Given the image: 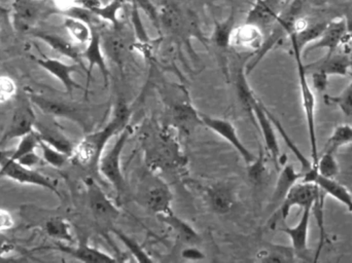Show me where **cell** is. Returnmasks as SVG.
I'll list each match as a JSON object with an SVG mask.
<instances>
[{
  "instance_id": "6da1fadb",
  "label": "cell",
  "mask_w": 352,
  "mask_h": 263,
  "mask_svg": "<svg viewBox=\"0 0 352 263\" xmlns=\"http://www.w3.org/2000/svg\"><path fill=\"white\" fill-rule=\"evenodd\" d=\"M131 111L123 100L118 103L113 117L98 131L89 132L74 147L70 161L85 169H98V163L111 139L129 126Z\"/></svg>"
},
{
  "instance_id": "7a4b0ae2",
  "label": "cell",
  "mask_w": 352,
  "mask_h": 263,
  "mask_svg": "<svg viewBox=\"0 0 352 263\" xmlns=\"http://www.w3.org/2000/svg\"><path fill=\"white\" fill-rule=\"evenodd\" d=\"M134 200L138 205L158 216L173 211L170 187L158 174L153 171L142 174L136 186Z\"/></svg>"
},
{
  "instance_id": "3957f363",
  "label": "cell",
  "mask_w": 352,
  "mask_h": 263,
  "mask_svg": "<svg viewBox=\"0 0 352 263\" xmlns=\"http://www.w3.org/2000/svg\"><path fill=\"white\" fill-rule=\"evenodd\" d=\"M131 128L128 126L116 139L115 143L111 148L103 152L102 157L99 159L98 172L109 182L118 196H122L126 192V180L122 171V155L124 148L131 136Z\"/></svg>"
},
{
  "instance_id": "277c9868",
  "label": "cell",
  "mask_w": 352,
  "mask_h": 263,
  "mask_svg": "<svg viewBox=\"0 0 352 263\" xmlns=\"http://www.w3.org/2000/svg\"><path fill=\"white\" fill-rule=\"evenodd\" d=\"M296 65H297L298 76H299L300 95H301L302 107L305 115L306 125H307L308 138L311 147V161L314 165L318 163L320 151L318 146V135H316V99L314 90L308 82L304 63L302 61V51L296 45H292Z\"/></svg>"
},
{
  "instance_id": "5b68a950",
  "label": "cell",
  "mask_w": 352,
  "mask_h": 263,
  "mask_svg": "<svg viewBox=\"0 0 352 263\" xmlns=\"http://www.w3.org/2000/svg\"><path fill=\"white\" fill-rule=\"evenodd\" d=\"M324 194L326 192L318 184L305 181L297 182L287 192L280 206L277 208L276 213L272 217L273 220H270L271 225H276L279 219L285 220L295 207L302 209L308 207L312 208L316 201Z\"/></svg>"
},
{
  "instance_id": "8992f818",
  "label": "cell",
  "mask_w": 352,
  "mask_h": 263,
  "mask_svg": "<svg viewBox=\"0 0 352 263\" xmlns=\"http://www.w3.org/2000/svg\"><path fill=\"white\" fill-rule=\"evenodd\" d=\"M0 178H8L12 181L28 185L39 186L59 194L57 188L50 178L45 177L39 172L26 167L19 161H14L8 152L0 150Z\"/></svg>"
},
{
  "instance_id": "52a82bcc",
  "label": "cell",
  "mask_w": 352,
  "mask_h": 263,
  "mask_svg": "<svg viewBox=\"0 0 352 263\" xmlns=\"http://www.w3.org/2000/svg\"><path fill=\"white\" fill-rule=\"evenodd\" d=\"M160 23L166 32L175 38L188 41L190 36H196L203 41L202 32H200L194 16L190 14H184L175 6L169 5L163 8L159 16V24Z\"/></svg>"
},
{
  "instance_id": "ba28073f",
  "label": "cell",
  "mask_w": 352,
  "mask_h": 263,
  "mask_svg": "<svg viewBox=\"0 0 352 263\" xmlns=\"http://www.w3.org/2000/svg\"><path fill=\"white\" fill-rule=\"evenodd\" d=\"M29 99L32 104L38 106V108L45 115L69 119V121L80 125L85 130H88L91 127L90 115L82 107L67 102H62V101L55 100V99L45 98L39 95H30Z\"/></svg>"
},
{
  "instance_id": "9c48e42d",
  "label": "cell",
  "mask_w": 352,
  "mask_h": 263,
  "mask_svg": "<svg viewBox=\"0 0 352 263\" xmlns=\"http://www.w3.org/2000/svg\"><path fill=\"white\" fill-rule=\"evenodd\" d=\"M87 196L91 213L97 223L107 227L119 218L121 212L117 205L109 198L95 180H87Z\"/></svg>"
},
{
  "instance_id": "30bf717a",
  "label": "cell",
  "mask_w": 352,
  "mask_h": 263,
  "mask_svg": "<svg viewBox=\"0 0 352 263\" xmlns=\"http://www.w3.org/2000/svg\"><path fill=\"white\" fill-rule=\"evenodd\" d=\"M36 115L33 111L32 102L29 97H21L16 103L10 125L0 139V146L14 139L22 138L28 133L34 131Z\"/></svg>"
},
{
  "instance_id": "8fae6325",
  "label": "cell",
  "mask_w": 352,
  "mask_h": 263,
  "mask_svg": "<svg viewBox=\"0 0 352 263\" xmlns=\"http://www.w3.org/2000/svg\"><path fill=\"white\" fill-rule=\"evenodd\" d=\"M201 119H202L203 126L219 135L223 140L227 141L233 148H235L248 167L256 161L258 157L240 140L237 130L231 122L207 115H201Z\"/></svg>"
},
{
  "instance_id": "7c38bea8",
  "label": "cell",
  "mask_w": 352,
  "mask_h": 263,
  "mask_svg": "<svg viewBox=\"0 0 352 263\" xmlns=\"http://www.w3.org/2000/svg\"><path fill=\"white\" fill-rule=\"evenodd\" d=\"M252 115H254V125L258 126L260 129L265 147L268 150L270 157H272L275 165L278 167L281 157L280 147H279L278 138L276 135L277 131L267 113L266 107L258 99L252 107Z\"/></svg>"
},
{
  "instance_id": "4fadbf2b",
  "label": "cell",
  "mask_w": 352,
  "mask_h": 263,
  "mask_svg": "<svg viewBox=\"0 0 352 263\" xmlns=\"http://www.w3.org/2000/svg\"><path fill=\"white\" fill-rule=\"evenodd\" d=\"M82 58L88 61L89 67L87 70V88L86 93L88 92L89 86H90L91 76L94 67L100 70L103 76L105 86L109 82V66H107V59H105V53L103 51L102 41H101V33L97 30L96 27L92 25V37L90 41L86 45V49L82 52Z\"/></svg>"
},
{
  "instance_id": "5bb4252c",
  "label": "cell",
  "mask_w": 352,
  "mask_h": 263,
  "mask_svg": "<svg viewBox=\"0 0 352 263\" xmlns=\"http://www.w3.org/2000/svg\"><path fill=\"white\" fill-rule=\"evenodd\" d=\"M312 208L303 209L301 218L295 227H283L279 231L285 233L291 239L292 249L295 252L296 258L310 262V250L308 248V235H309L310 219H311Z\"/></svg>"
},
{
  "instance_id": "9a60e30c",
  "label": "cell",
  "mask_w": 352,
  "mask_h": 263,
  "mask_svg": "<svg viewBox=\"0 0 352 263\" xmlns=\"http://www.w3.org/2000/svg\"><path fill=\"white\" fill-rule=\"evenodd\" d=\"M207 204L212 212L226 215L233 210L236 204L235 188L229 183L219 182L204 187Z\"/></svg>"
},
{
  "instance_id": "2e32d148",
  "label": "cell",
  "mask_w": 352,
  "mask_h": 263,
  "mask_svg": "<svg viewBox=\"0 0 352 263\" xmlns=\"http://www.w3.org/2000/svg\"><path fill=\"white\" fill-rule=\"evenodd\" d=\"M148 157L155 168L175 167L182 163L177 143L168 135H160L158 142L151 149Z\"/></svg>"
},
{
  "instance_id": "e0dca14e",
  "label": "cell",
  "mask_w": 352,
  "mask_h": 263,
  "mask_svg": "<svg viewBox=\"0 0 352 263\" xmlns=\"http://www.w3.org/2000/svg\"><path fill=\"white\" fill-rule=\"evenodd\" d=\"M285 4L283 0H256L248 12L246 22L256 25L265 32L272 28Z\"/></svg>"
},
{
  "instance_id": "ac0fdd59",
  "label": "cell",
  "mask_w": 352,
  "mask_h": 263,
  "mask_svg": "<svg viewBox=\"0 0 352 263\" xmlns=\"http://www.w3.org/2000/svg\"><path fill=\"white\" fill-rule=\"evenodd\" d=\"M265 43L264 31L252 23L234 27L230 36V47L258 53Z\"/></svg>"
},
{
  "instance_id": "d6986e66",
  "label": "cell",
  "mask_w": 352,
  "mask_h": 263,
  "mask_svg": "<svg viewBox=\"0 0 352 263\" xmlns=\"http://www.w3.org/2000/svg\"><path fill=\"white\" fill-rule=\"evenodd\" d=\"M351 58L344 54L337 53V51L332 54H327L324 58L314 63L304 65L307 76L312 72H320L328 76H347L351 74Z\"/></svg>"
},
{
  "instance_id": "ffe728a7",
  "label": "cell",
  "mask_w": 352,
  "mask_h": 263,
  "mask_svg": "<svg viewBox=\"0 0 352 263\" xmlns=\"http://www.w3.org/2000/svg\"><path fill=\"white\" fill-rule=\"evenodd\" d=\"M103 51L107 57L113 60L118 65H123L128 52L131 51L134 43H130L129 37L124 34L122 26L113 28V31L101 34Z\"/></svg>"
},
{
  "instance_id": "44dd1931",
  "label": "cell",
  "mask_w": 352,
  "mask_h": 263,
  "mask_svg": "<svg viewBox=\"0 0 352 263\" xmlns=\"http://www.w3.org/2000/svg\"><path fill=\"white\" fill-rule=\"evenodd\" d=\"M346 43V26L344 18L330 21L318 41L308 47V51L326 49L328 54L334 53L343 43Z\"/></svg>"
},
{
  "instance_id": "7402d4cb",
  "label": "cell",
  "mask_w": 352,
  "mask_h": 263,
  "mask_svg": "<svg viewBox=\"0 0 352 263\" xmlns=\"http://www.w3.org/2000/svg\"><path fill=\"white\" fill-rule=\"evenodd\" d=\"M50 249L58 250V251L67 254L74 260L82 262H117L118 260L111 254L107 253L98 248L92 247L86 243H82L76 247H74V246L68 245L67 243L58 242L54 247H51Z\"/></svg>"
},
{
  "instance_id": "603a6c76",
  "label": "cell",
  "mask_w": 352,
  "mask_h": 263,
  "mask_svg": "<svg viewBox=\"0 0 352 263\" xmlns=\"http://www.w3.org/2000/svg\"><path fill=\"white\" fill-rule=\"evenodd\" d=\"M169 117L173 127L184 134H190L198 126H203L201 113H197L190 103L179 102L173 104L169 109Z\"/></svg>"
},
{
  "instance_id": "cb8c5ba5",
  "label": "cell",
  "mask_w": 352,
  "mask_h": 263,
  "mask_svg": "<svg viewBox=\"0 0 352 263\" xmlns=\"http://www.w3.org/2000/svg\"><path fill=\"white\" fill-rule=\"evenodd\" d=\"M37 63L43 67V69L47 70L49 73H51L54 78H57L68 94H72L74 89H82V86L76 82V80L72 78V74L78 71V65H68L64 62L60 61L57 59H38Z\"/></svg>"
},
{
  "instance_id": "d4e9b609",
  "label": "cell",
  "mask_w": 352,
  "mask_h": 263,
  "mask_svg": "<svg viewBox=\"0 0 352 263\" xmlns=\"http://www.w3.org/2000/svg\"><path fill=\"white\" fill-rule=\"evenodd\" d=\"M303 178L302 172H298L292 163H285L281 170L271 198L270 206L278 208L292 187Z\"/></svg>"
},
{
  "instance_id": "484cf974",
  "label": "cell",
  "mask_w": 352,
  "mask_h": 263,
  "mask_svg": "<svg viewBox=\"0 0 352 263\" xmlns=\"http://www.w3.org/2000/svg\"><path fill=\"white\" fill-rule=\"evenodd\" d=\"M34 130L41 141L72 157L76 144L59 129L36 121Z\"/></svg>"
},
{
  "instance_id": "4316f807",
  "label": "cell",
  "mask_w": 352,
  "mask_h": 263,
  "mask_svg": "<svg viewBox=\"0 0 352 263\" xmlns=\"http://www.w3.org/2000/svg\"><path fill=\"white\" fill-rule=\"evenodd\" d=\"M159 219L175 231L178 239L182 243L186 244V245L196 246L200 242L201 238L199 233L186 221L176 216L173 211L166 214L160 215Z\"/></svg>"
},
{
  "instance_id": "83f0119b",
  "label": "cell",
  "mask_w": 352,
  "mask_h": 263,
  "mask_svg": "<svg viewBox=\"0 0 352 263\" xmlns=\"http://www.w3.org/2000/svg\"><path fill=\"white\" fill-rule=\"evenodd\" d=\"M236 92H237L238 98H239L240 103H241L243 108L250 113L252 117V122H254V115H252V107L254 103L256 102L258 98L254 95L252 87L248 80V72H246V67L239 68L237 70L235 78Z\"/></svg>"
},
{
  "instance_id": "f1b7e54d",
  "label": "cell",
  "mask_w": 352,
  "mask_h": 263,
  "mask_svg": "<svg viewBox=\"0 0 352 263\" xmlns=\"http://www.w3.org/2000/svg\"><path fill=\"white\" fill-rule=\"evenodd\" d=\"M37 36L45 41L47 45H51L58 53L66 56V57L70 58V59L74 60V62L80 64V65H82V52H80L78 47L72 45L69 41H65L62 37L49 34V33H41Z\"/></svg>"
},
{
  "instance_id": "f546056e",
  "label": "cell",
  "mask_w": 352,
  "mask_h": 263,
  "mask_svg": "<svg viewBox=\"0 0 352 263\" xmlns=\"http://www.w3.org/2000/svg\"><path fill=\"white\" fill-rule=\"evenodd\" d=\"M258 262H293L295 260L296 255L292 247H285V246L268 245L262 248L258 253L256 254Z\"/></svg>"
},
{
  "instance_id": "4dcf8cb0",
  "label": "cell",
  "mask_w": 352,
  "mask_h": 263,
  "mask_svg": "<svg viewBox=\"0 0 352 263\" xmlns=\"http://www.w3.org/2000/svg\"><path fill=\"white\" fill-rule=\"evenodd\" d=\"M349 144H352V126L344 124V125L338 126L334 130L327 141L322 152L336 155L339 149Z\"/></svg>"
},
{
  "instance_id": "1f68e13d",
  "label": "cell",
  "mask_w": 352,
  "mask_h": 263,
  "mask_svg": "<svg viewBox=\"0 0 352 263\" xmlns=\"http://www.w3.org/2000/svg\"><path fill=\"white\" fill-rule=\"evenodd\" d=\"M64 26L72 39L78 45H87L92 37V26L80 19L67 16Z\"/></svg>"
},
{
  "instance_id": "d6a6232c",
  "label": "cell",
  "mask_w": 352,
  "mask_h": 263,
  "mask_svg": "<svg viewBox=\"0 0 352 263\" xmlns=\"http://www.w3.org/2000/svg\"><path fill=\"white\" fill-rule=\"evenodd\" d=\"M123 4L124 0H113L107 5L102 6L100 4V5L92 8L90 12L95 16H98V18L107 21V23H109V25H111L113 28H117V27L121 26L118 14L121 10Z\"/></svg>"
},
{
  "instance_id": "836d02e7",
  "label": "cell",
  "mask_w": 352,
  "mask_h": 263,
  "mask_svg": "<svg viewBox=\"0 0 352 263\" xmlns=\"http://www.w3.org/2000/svg\"><path fill=\"white\" fill-rule=\"evenodd\" d=\"M18 146L12 152H8V155L12 157L14 161H19L22 157H26V155H30V153L34 152L35 148L38 147L39 138L37 132L32 131L28 133V134L23 136L22 138L19 139Z\"/></svg>"
},
{
  "instance_id": "e575fe53",
  "label": "cell",
  "mask_w": 352,
  "mask_h": 263,
  "mask_svg": "<svg viewBox=\"0 0 352 263\" xmlns=\"http://www.w3.org/2000/svg\"><path fill=\"white\" fill-rule=\"evenodd\" d=\"M47 233L50 237L54 239L59 240L62 243H72L74 241V236H72L70 225L67 221L61 218L52 219L47 222Z\"/></svg>"
},
{
  "instance_id": "d590c367",
  "label": "cell",
  "mask_w": 352,
  "mask_h": 263,
  "mask_svg": "<svg viewBox=\"0 0 352 263\" xmlns=\"http://www.w3.org/2000/svg\"><path fill=\"white\" fill-rule=\"evenodd\" d=\"M38 146L43 151V159L45 163H49L52 167L59 168L63 167L68 161H70V157L58 149L54 148L51 145L47 144L43 141H39Z\"/></svg>"
},
{
  "instance_id": "8d00e7d4",
  "label": "cell",
  "mask_w": 352,
  "mask_h": 263,
  "mask_svg": "<svg viewBox=\"0 0 352 263\" xmlns=\"http://www.w3.org/2000/svg\"><path fill=\"white\" fill-rule=\"evenodd\" d=\"M335 155H336L332 153H320L318 163L316 165L320 175L329 178H335L338 175L339 165Z\"/></svg>"
},
{
  "instance_id": "74e56055",
  "label": "cell",
  "mask_w": 352,
  "mask_h": 263,
  "mask_svg": "<svg viewBox=\"0 0 352 263\" xmlns=\"http://www.w3.org/2000/svg\"><path fill=\"white\" fill-rule=\"evenodd\" d=\"M113 231H115L116 236L119 238L120 241L126 246V248L129 250L130 253L132 254V256H134V258H136L138 262H153V258L148 256V254L144 251V248H142V246L135 240L128 237L122 231H118L117 229H113Z\"/></svg>"
},
{
  "instance_id": "f35d334b",
  "label": "cell",
  "mask_w": 352,
  "mask_h": 263,
  "mask_svg": "<svg viewBox=\"0 0 352 263\" xmlns=\"http://www.w3.org/2000/svg\"><path fill=\"white\" fill-rule=\"evenodd\" d=\"M351 82L349 86L343 90L338 96H327V100L332 104L337 105L342 111L343 115H346L347 117H352V70L351 74Z\"/></svg>"
},
{
  "instance_id": "ab89813d",
  "label": "cell",
  "mask_w": 352,
  "mask_h": 263,
  "mask_svg": "<svg viewBox=\"0 0 352 263\" xmlns=\"http://www.w3.org/2000/svg\"><path fill=\"white\" fill-rule=\"evenodd\" d=\"M233 28V16H232L223 24L217 25L212 36V41L217 47L221 49L230 47V36Z\"/></svg>"
},
{
  "instance_id": "60d3db41",
  "label": "cell",
  "mask_w": 352,
  "mask_h": 263,
  "mask_svg": "<svg viewBox=\"0 0 352 263\" xmlns=\"http://www.w3.org/2000/svg\"><path fill=\"white\" fill-rule=\"evenodd\" d=\"M16 94V82L8 76H0V104L12 100Z\"/></svg>"
},
{
  "instance_id": "b9f144b4",
  "label": "cell",
  "mask_w": 352,
  "mask_h": 263,
  "mask_svg": "<svg viewBox=\"0 0 352 263\" xmlns=\"http://www.w3.org/2000/svg\"><path fill=\"white\" fill-rule=\"evenodd\" d=\"M311 80L314 88L316 91H326L327 87H328L329 76L326 74L320 73V72H312Z\"/></svg>"
},
{
  "instance_id": "7bdbcfd3",
  "label": "cell",
  "mask_w": 352,
  "mask_h": 263,
  "mask_svg": "<svg viewBox=\"0 0 352 263\" xmlns=\"http://www.w3.org/2000/svg\"><path fill=\"white\" fill-rule=\"evenodd\" d=\"M182 256L184 260H192V262L202 260L205 258L204 253L201 250L197 249L196 246H190V247L186 248L182 252Z\"/></svg>"
},
{
  "instance_id": "ee69618b",
  "label": "cell",
  "mask_w": 352,
  "mask_h": 263,
  "mask_svg": "<svg viewBox=\"0 0 352 263\" xmlns=\"http://www.w3.org/2000/svg\"><path fill=\"white\" fill-rule=\"evenodd\" d=\"M14 227V218L8 211L0 209V231H8Z\"/></svg>"
},
{
  "instance_id": "f6af8a7d",
  "label": "cell",
  "mask_w": 352,
  "mask_h": 263,
  "mask_svg": "<svg viewBox=\"0 0 352 263\" xmlns=\"http://www.w3.org/2000/svg\"><path fill=\"white\" fill-rule=\"evenodd\" d=\"M19 161L23 163V165H26V167L31 168L33 167V165H37V163L41 161V159H39V157H37L34 151V152L30 153V155L19 159Z\"/></svg>"
},
{
  "instance_id": "bcb514c9",
  "label": "cell",
  "mask_w": 352,
  "mask_h": 263,
  "mask_svg": "<svg viewBox=\"0 0 352 263\" xmlns=\"http://www.w3.org/2000/svg\"><path fill=\"white\" fill-rule=\"evenodd\" d=\"M345 26H346V43L352 39V12L344 16Z\"/></svg>"
},
{
  "instance_id": "7dc6e473",
  "label": "cell",
  "mask_w": 352,
  "mask_h": 263,
  "mask_svg": "<svg viewBox=\"0 0 352 263\" xmlns=\"http://www.w3.org/2000/svg\"><path fill=\"white\" fill-rule=\"evenodd\" d=\"M10 250V245L8 241H6V238L0 233V255H3V254L8 253Z\"/></svg>"
}]
</instances>
